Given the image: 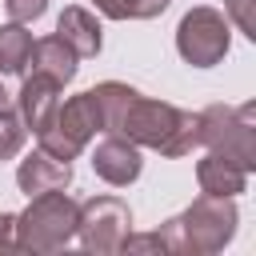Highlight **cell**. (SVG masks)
<instances>
[{"label": "cell", "mask_w": 256, "mask_h": 256, "mask_svg": "<svg viewBox=\"0 0 256 256\" xmlns=\"http://www.w3.org/2000/svg\"><path fill=\"white\" fill-rule=\"evenodd\" d=\"M56 36L84 60V56H100V48H104V32H100V20L88 12V8H80V4H68L64 12H60V20H56Z\"/></svg>", "instance_id": "10"}, {"label": "cell", "mask_w": 256, "mask_h": 256, "mask_svg": "<svg viewBox=\"0 0 256 256\" xmlns=\"http://www.w3.org/2000/svg\"><path fill=\"white\" fill-rule=\"evenodd\" d=\"M232 48V28H228V16L208 8V4H196L180 16L176 24V52L184 56V64L192 68H212L228 56Z\"/></svg>", "instance_id": "5"}, {"label": "cell", "mask_w": 256, "mask_h": 256, "mask_svg": "<svg viewBox=\"0 0 256 256\" xmlns=\"http://www.w3.org/2000/svg\"><path fill=\"white\" fill-rule=\"evenodd\" d=\"M16 184H20V192H28V196L52 192V188H68V184H72V164L48 156L44 148H36V152H28V156L20 160Z\"/></svg>", "instance_id": "9"}, {"label": "cell", "mask_w": 256, "mask_h": 256, "mask_svg": "<svg viewBox=\"0 0 256 256\" xmlns=\"http://www.w3.org/2000/svg\"><path fill=\"white\" fill-rule=\"evenodd\" d=\"M56 104H60V84H56L52 76H44V72L24 76V84H20V92H16V112H20V120H24V128H28L32 136L52 124Z\"/></svg>", "instance_id": "8"}, {"label": "cell", "mask_w": 256, "mask_h": 256, "mask_svg": "<svg viewBox=\"0 0 256 256\" xmlns=\"http://www.w3.org/2000/svg\"><path fill=\"white\" fill-rule=\"evenodd\" d=\"M112 132L132 140L136 148H152V152L176 160L200 144V112H184L168 100H152L144 92H132Z\"/></svg>", "instance_id": "1"}, {"label": "cell", "mask_w": 256, "mask_h": 256, "mask_svg": "<svg viewBox=\"0 0 256 256\" xmlns=\"http://www.w3.org/2000/svg\"><path fill=\"white\" fill-rule=\"evenodd\" d=\"M0 104H8V92H4V84H0Z\"/></svg>", "instance_id": "21"}, {"label": "cell", "mask_w": 256, "mask_h": 256, "mask_svg": "<svg viewBox=\"0 0 256 256\" xmlns=\"http://www.w3.org/2000/svg\"><path fill=\"white\" fill-rule=\"evenodd\" d=\"M172 0H132V20H152L168 8Z\"/></svg>", "instance_id": "20"}, {"label": "cell", "mask_w": 256, "mask_h": 256, "mask_svg": "<svg viewBox=\"0 0 256 256\" xmlns=\"http://www.w3.org/2000/svg\"><path fill=\"white\" fill-rule=\"evenodd\" d=\"M4 252H20L16 248V216L12 212H0V256Z\"/></svg>", "instance_id": "19"}, {"label": "cell", "mask_w": 256, "mask_h": 256, "mask_svg": "<svg viewBox=\"0 0 256 256\" xmlns=\"http://www.w3.org/2000/svg\"><path fill=\"white\" fill-rule=\"evenodd\" d=\"M4 8H8V20L32 24V20H40L48 12V0H4Z\"/></svg>", "instance_id": "16"}, {"label": "cell", "mask_w": 256, "mask_h": 256, "mask_svg": "<svg viewBox=\"0 0 256 256\" xmlns=\"http://www.w3.org/2000/svg\"><path fill=\"white\" fill-rule=\"evenodd\" d=\"M132 232V212L120 196H92L80 204V220H76V240L84 252L96 256H116L124 236Z\"/></svg>", "instance_id": "6"}, {"label": "cell", "mask_w": 256, "mask_h": 256, "mask_svg": "<svg viewBox=\"0 0 256 256\" xmlns=\"http://www.w3.org/2000/svg\"><path fill=\"white\" fill-rule=\"evenodd\" d=\"M32 56V32L16 20L0 24V76H24Z\"/></svg>", "instance_id": "13"}, {"label": "cell", "mask_w": 256, "mask_h": 256, "mask_svg": "<svg viewBox=\"0 0 256 256\" xmlns=\"http://www.w3.org/2000/svg\"><path fill=\"white\" fill-rule=\"evenodd\" d=\"M24 140H28V128H24L20 112H16L12 104H0V160L20 156Z\"/></svg>", "instance_id": "14"}, {"label": "cell", "mask_w": 256, "mask_h": 256, "mask_svg": "<svg viewBox=\"0 0 256 256\" xmlns=\"http://www.w3.org/2000/svg\"><path fill=\"white\" fill-rule=\"evenodd\" d=\"M196 184H200V192H208V196H232V200H236V196L248 188V172H244L240 164L208 152L204 160H196Z\"/></svg>", "instance_id": "12"}, {"label": "cell", "mask_w": 256, "mask_h": 256, "mask_svg": "<svg viewBox=\"0 0 256 256\" xmlns=\"http://www.w3.org/2000/svg\"><path fill=\"white\" fill-rule=\"evenodd\" d=\"M140 168H144L140 148H136L132 140L116 136V132H104V140L92 148V172H96L104 184H112V188L136 184V180H140Z\"/></svg>", "instance_id": "7"}, {"label": "cell", "mask_w": 256, "mask_h": 256, "mask_svg": "<svg viewBox=\"0 0 256 256\" xmlns=\"http://www.w3.org/2000/svg\"><path fill=\"white\" fill-rule=\"evenodd\" d=\"M236 224H240V212H236L232 196L200 192L180 216L164 220V228H156V232H160V244L168 256H212L224 244H232Z\"/></svg>", "instance_id": "2"}, {"label": "cell", "mask_w": 256, "mask_h": 256, "mask_svg": "<svg viewBox=\"0 0 256 256\" xmlns=\"http://www.w3.org/2000/svg\"><path fill=\"white\" fill-rule=\"evenodd\" d=\"M76 220H80V204L64 192H36L28 196V208L16 216V248L20 252H60L76 240Z\"/></svg>", "instance_id": "3"}, {"label": "cell", "mask_w": 256, "mask_h": 256, "mask_svg": "<svg viewBox=\"0 0 256 256\" xmlns=\"http://www.w3.org/2000/svg\"><path fill=\"white\" fill-rule=\"evenodd\" d=\"M200 144L244 172L256 168V104H208L200 112Z\"/></svg>", "instance_id": "4"}, {"label": "cell", "mask_w": 256, "mask_h": 256, "mask_svg": "<svg viewBox=\"0 0 256 256\" xmlns=\"http://www.w3.org/2000/svg\"><path fill=\"white\" fill-rule=\"evenodd\" d=\"M32 72H44L52 76L60 88L76 80V68H80V56L60 40V36H44V40H32V56H28Z\"/></svg>", "instance_id": "11"}, {"label": "cell", "mask_w": 256, "mask_h": 256, "mask_svg": "<svg viewBox=\"0 0 256 256\" xmlns=\"http://www.w3.org/2000/svg\"><path fill=\"white\" fill-rule=\"evenodd\" d=\"M120 252H128V256H136V252H164V244H160V232H128L124 236V244H120Z\"/></svg>", "instance_id": "17"}, {"label": "cell", "mask_w": 256, "mask_h": 256, "mask_svg": "<svg viewBox=\"0 0 256 256\" xmlns=\"http://www.w3.org/2000/svg\"><path fill=\"white\" fill-rule=\"evenodd\" d=\"M92 4L108 20H132V0H92Z\"/></svg>", "instance_id": "18"}, {"label": "cell", "mask_w": 256, "mask_h": 256, "mask_svg": "<svg viewBox=\"0 0 256 256\" xmlns=\"http://www.w3.org/2000/svg\"><path fill=\"white\" fill-rule=\"evenodd\" d=\"M228 24H236L248 40H256V0H224Z\"/></svg>", "instance_id": "15"}]
</instances>
